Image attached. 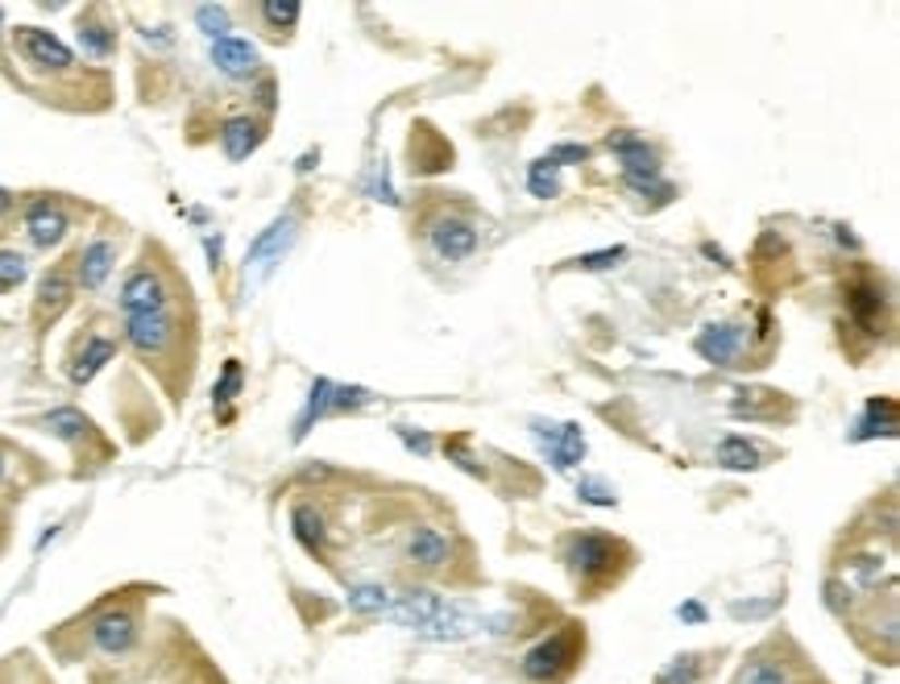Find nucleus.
<instances>
[{
	"instance_id": "11",
	"label": "nucleus",
	"mask_w": 900,
	"mask_h": 684,
	"mask_svg": "<svg viewBox=\"0 0 900 684\" xmlns=\"http://www.w3.org/2000/svg\"><path fill=\"white\" fill-rule=\"evenodd\" d=\"M67 228H71V220H67V212L50 195H43V200H34V204L25 207V232H29V241L38 249H50L59 245L67 237Z\"/></svg>"
},
{
	"instance_id": "38",
	"label": "nucleus",
	"mask_w": 900,
	"mask_h": 684,
	"mask_svg": "<svg viewBox=\"0 0 900 684\" xmlns=\"http://www.w3.org/2000/svg\"><path fill=\"white\" fill-rule=\"evenodd\" d=\"M851 577H855L863 589H876L879 577H884V560L879 556H855L851 560Z\"/></svg>"
},
{
	"instance_id": "34",
	"label": "nucleus",
	"mask_w": 900,
	"mask_h": 684,
	"mask_svg": "<svg viewBox=\"0 0 900 684\" xmlns=\"http://www.w3.org/2000/svg\"><path fill=\"white\" fill-rule=\"evenodd\" d=\"M25 274H29V262H25V253H17V249H0V290L22 287Z\"/></svg>"
},
{
	"instance_id": "30",
	"label": "nucleus",
	"mask_w": 900,
	"mask_h": 684,
	"mask_svg": "<svg viewBox=\"0 0 900 684\" xmlns=\"http://www.w3.org/2000/svg\"><path fill=\"white\" fill-rule=\"evenodd\" d=\"M527 191H531L536 200H552V195L561 191V166L552 163V158L531 163V170H527Z\"/></svg>"
},
{
	"instance_id": "8",
	"label": "nucleus",
	"mask_w": 900,
	"mask_h": 684,
	"mask_svg": "<svg viewBox=\"0 0 900 684\" xmlns=\"http://www.w3.org/2000/svg\"><path fill=\"white\" fill-rule=\"evenodd\" d=\"M170 290L163 283V274L149 266H137L121 287V311L125 315H149V311H167Z\"/></svg>"
},
{
	"instance_id": "10",
	"label": "nucleus",
	"mask_w": 900,
	"mask_h": 684,
	"mask_svg": "<svg viewBox=\"0 0 900 684\" xmlns=\"http://www.w3.org/2000/svg\"><path fill=\"white\" fill-rule=\"evenodd\" d=\"M71 290H75V283H71L67 266L46 269L43 283H38V299H34V324H38V328L46 332L67 308H71Z\"/></svg>"
},
{
	"instance_id": "9",
	"label": "nucleus",
	"mask_w": 900,
	"mask_h": 684,
	"mask_svg": "<svg viewBox=\"0 0 900 684\" xmlns=\"http://www.w3.org/2000/svg\"><path fill=\"white\" fill-rule=\"evenodd\" d=\"M531 432L548 444L556 469H573V465L586 456V432H581V423H544V419H536Z\"/></svg>"
},
{
	"instance_id": "27",
	"label": "nucleus",
	"mask_w": 900,
	"mask_h": 684,
	"mask_svg": "<svg viewBox=\"0 0 900 684\" xmlns=\"http://www.w3.org/2000/svg\"><path fill=\"white\" fill-rule=\"evenodd\" d=\"M734 684H793V672L784 660H772V656H755L752 663H743L739 681Z\"/></svg>"
},
{
	"instance_id": "33",
	"label": "nucleus",
	"mask_w": 900,
	"mask_h": 684,
	"mask_svg": "<svg viewBox=\"0 0 900 684\" xmlns=\"http://www.w3.org/2000/svg\"><path fill=\"white\" fill-rule=\"evenodd\" d=\"M701 676V656H676V660L656 676V684H697Z\"/></svg>"
},
{
	"instance_id": "1",
	"label": "nucleus",
	"mask_w": 900,
	"mask_h": 684,
	"mask_svg": "<svg viewBox=\"0 0 900 684\" xmlns=\"http://www.w3.org/2000/svg\"><path fill=\"white\" fill-rule=\"evenodd\" d=\"M577 651H581V631L577 626L556 631V635H548L544 643H536L524 656V676L536 684L556 681V676H565L568 668L577 663Z\"/></svg>"
},
{
	"instance_id": "24",
	"label": "nucleus",
	"mask_w": 900,
	"mask_h": 684,
	"mask_svg": "<svg viewBox=\"0 0 900 684\" xmlns=\"http://www.w3.org/2000/svg\"><path fill=\"white\" fill-rule=\"evenodd\" d=\"M448 552H453V543L440 536L436 527H416L407 536V560L419 564V568H440L448 560Z\"/></svg>"
},
{
	"instance_id": "26",
	"label": "nucleus",
	"mask_w": 900,
	"mask_h": 684,
	"mask_svg": "<svg viewBox=\"0 0 900 684\" xmlns=\"http://www.w3.org/2000/svg\"><path fill=\"white\" fill-rule=\"evenodd\" d=\"M43 428L50 435H59V440H67V444H84L92 435V419L84 411H75V407H59V411L46 415Z\"/></svg>"
},
{
	"instance_id": "3",
	"label": "nucleus",
	"mask_w": 900,
	"mask_h": 684,
	"mask_svg": "<svg viewBox=\"0 0 900 684\" xmlns=\"http://www.w3.org/2000/svg\"><path fill=\"white\" fill-rule=\"evenodd\" d=\"M365 403H370V391H365V386H336L328 377H315L312 394H308V407L295 419V440H303V435L312 432V423H320L324 415L357 411V407H365Z\"/></svg>"
},
{
	"instance_id": "32",
	"label": "nucleus",
	"mask_w": 900,
	"mask_h": 684,
	"mask_svg": "<svg viewBox=\"0 0 900 684\" xmlns=\"http://www.w3.org/2000/svg\"><path fill=\"white\" fill-rule=\"evenodd\" d=\"M237 391H241V361H225V373H220V382L212 386V403L220 407V415L229 419V403L237 398Z\"/></svg>"
},
{
	"instance_id": "23",
	"label": "nucleus",
	"mask_w": 900,
	"mask_h": 684,
	"mask_svg": "<svg viewBox=\"0 0 900 684\" xmlns=\"http://www.w3.org/2000/svg\"><path fill=\"white\" fill-rule=\"evenodd\" d=\"M291 531L312 556H324V548H328V518L320 515L312 502H299L291 511Z\"/></svg>"
},
{
	"instance_id": "19",
	"label": "nucleus",
	"mask_w": 900,
	"mask_h": 684,
	"mask_svg": "<svg viewBox=\"0 0 900 684\" xmlns=\"http://www.w3.org/2000/svg\"><path fill=\"white\" fill-rule=\"evenodd\" d=\"M262 137H266V129L253 117H229L225 129H220V149H225L229 163H245L253 149L262 145Z\"/></svg>"
},
{
	"instance_id": "42",
	"label": "nucleus",
	"mask_w": 900,
	"mask_h": 684,
	"mask_svg": "<svg viewBox=\"0 0 900 684\" xmlns=\"http://www.w3.org/2000/svg\"><path fill=\"white\" fill-rule=\"evenodd\" d=\"M398 435H403V444H407V448H416L419 456L432 453V440H428L423 432H411V428H398Z\"/></svg>"
},
{
	"instance_id": "12",
	"label": "nucleus",
	"mask_w": 900,
	"mask_h": 684,
	"mask_svg": "<svg viewBox=\"0 0 900 684\" xmlns=\"http://www.w3.org/2000/svg\"><path fill=\"white\" fill-rule=\"evenodd\" d=\"M92 643L105 651V656H125L137 643V619L129 610H105L100 619L92 622Z\"/></svg>"
},
{
	"instance_id": "7",
	"label": "nucleus",
	"mask_w": 900,
	"mask_h": 684,
	"mask_svg": "<svg viewBox=\"0 0 900 684\" xmlns=\"http://www.w3.org/2000/svg\"><path fill=\"white\" fill-rule=\"evenodd\" d=\"M295 228H299L295 216H278L271 228L257 232V241L250 245V257H245V274H250L253 283H262V278L283 262V253H287L295 241Z\"/></svg>"
},
{
	"instance_id": "13",
	"label": "nucleus",
	"mask_w": 900,
	"mask_h": 684,
	"mask_svg": "<svg viewBox=\"0 0 900 684\" xmlns=\"http://www.w3.org/2000/svg\"><path fill=\"white\" fill-rule=\"evenodd\" d=\"M428 241H432L436 257H444V262H465V257L478 249V228L469 225V220H453V216H444V220L432 225Z\"/></svg>"
},
{
	"instance_id": "47",
	"label": "nucleus",
	"mask_w": 900,
	"mask_h": 684,
	"mask_svg": "<svg viewBox=\"0 0 900 684\" xmlns=\"http://www.w3.org/2000/svg\"><path fill=\"white\" fill-rule=\"evenodd\" d=\"M838 245H847V249H855L859 241L855 237H851V232H847V228H838Z\"/></svg>"
},
{
	"instance_id": "6",
	"label": "nucleus",
	"mask_w": 900,
	"mask_h": 684,
	"mask_svg": "<svg viewBox=\"0 0 900 684\" xmlns=\"http://www.w3.org/2000/svg\"><path fill=\"white\" fill-rule=\"evenodd\" d=\"M619 556H623V543L610 536H598V531H589V536H573L568 539V552L565 560L573 564V573L581 580H598V577H610L614 573V564H619Z\"/></svg>"
},
{
	"instance_id": "2",
	"label": "nucleus",
	"mask_w": 900,
	"mask_h": 684,
	"mask_svg": "<svg viewBox=\"0 0 900 684\" xmlns=\"http://www.w3.org/2000/svg\"><path fill=\"white\" fill-rule=\"evenodd\" d=\"M842 299H847V315L855 320V328H863L867 336L884 332V324H888V295H884L876 274H867V269L851 274L847 287H842Z\"/></svg>"
},
{
	"instance_id": "37",
	"label": "nucleus",
	"mask_w": 900,
	"mask_h": 684,
	"mask_svg": "<svg viewBox=\"0 0 900 684\" xmlns=\"http://www.w3.org/2000/svg\"><path fill=\"white\" fill-rule=\"evenodd\" d=\"M577 494H581V502H589V506H614V502H619V494L610 490L607 481H598V477H581Z\"/></svg>"
},
{
	"instance_id": "18",
	"label": "nucleus",
	"mask_w": 900,
	"mask_h": 684,
	"mask_svg": "<svg viewBox=\"0 0 900 684\" xmlns=\"http://www.w3.org/2000/svg\"><path fill=\"white\" fill-rule=\"evenodd\" d=\"M112 262H117V245L112 241H92V245L75 257V278H80V287L84 290H100L108 283V274H112Z\"/></svg>"
},
{
	"instance_id": "20",
	"label": "nucleus",
	"mask_w": 900,
	"mask_h": 684,
	"mask_svg": "<svg viewBox=\"0 0 900 684\" xmlns=\"http://www.w3.org/2000/svg\"><path fill=\"white\" fill-rule=\"evenodd\" d=\"M112 357H117V340H108V336H92L84 349L71 357L67 373H71V382H75V386H87V382L105 370Z\"/></svg>"
},
{
	"instance_id": "15",
	"label": "nucleus",
	"mask_w": 900,
	"mask_h": 684,
	"mask_svg": "<svg viewBox=\"0 0 900 684\" xmlns=\"http://www.w3.org/2000/svg\"><path fill=\"white\" fill-rule=\"evenodd\" d=\"M693 349L701 352L706 361H713V365H734L739 352H743V328L739 324H710V328L697 332Z\"/></svg>"
},
{
	"instance_id": "5",
	"label": "nucleus",
	"mask_w": 900,
	"mask_h": 684,
	"mask_svg": "<svg viewBox=\"0 0 900 684\" xmlns=\"http://www.w3.org/2000/svg\"><path fill=\"white\" fill-rule=\"evenodd\" d=\"M125 340L142 352L146 361H163L175 352L179 324L170 311H149V315H125Z\"/></svg>"
},
{
	"instance_id": "40",
	"label": "nucleus",
	"mask_w": 900,
	"mask_h": 684,
	"mask_svg": "<svg viewBox=\"0 0 900 684\" xmlns=\"http://www.w3.org/2000/svg\"><path fill=\"white\" fill-rule=\"evenodd\" d=\"M826 605L835 610L838 619H842V614H851V605H855V598H851V585H847V580H826Z\"/></svg>"
},
{
	"instance_id": "16",
	"label": "nucleus",
	"mask_w": 900,
	"mask_h": 684,
	"mask_svg": "<svg viewBox=\"0 0 900 684\" xmlns=\"http://www.w3.org/2000/svg\"><path fill=\"white\" fill-rule=\"evenodd\" d=\"M440 593H432V589H411V593H403L398 601H391L386 605V619L395 622V626H411V631H423L428 622L440 614Z\"/></svg>"
},
{
	"instance_id": "35",
	"label": "nucleus",
	"mask_w": 900,
	"mask_h": 684,
	"mask_svg": "<svg viewBox=\"0 0 900 684\" xmlns=\"http://www.w3.org/2000/svg\"><path fill=\"white\" fill-rule=\"evenodd\" d=\"M299 13H303V9H299L295 0H271V4H262V17H266L271 29H295Z\"/></svg>"
},
{
	"instance_id": "22",
	"label": "nucleus",
	"mask_w": 900,
	"mask_h": 684,
	"mask_svg": "<svg viewBox=\"0 0 900 684\" xmlns=\"http://www.w3.org/2000/svg\"><path fill=\"white\" fill-rule=\"evenodd\" d=\"M876 435H884V440L897 435V398H872L859 415L851 440H876Z\"/></svg>"
},
{
	"instance_id": "45",
	"label": "nucleus",
	"mask_w": 900,
	"mask_h": 684,
	"mask_svg": "<svg viewBox=\"0 0 900 684\" xmlns=\"http://www.w3.org/2000/svg\"><path fill=\"white\" fill-rule=\"evenodd\" d=\"M208 257H212V269L220 266V237H208Z\"/></svg>"
},
{
	"instance_id": "28",
	"label": "nucleus",
	"mask_w": 900,
	"mask_h": 684,
	"mask_svg": "<svg viewBox=\"0 0 900 684\" xmlns=\"http://www.w3.org/2000/svg\"><path fill=\"white\" fill-rule=\"evenodd\" d=\"M718 465H722V469H734V473L755 469V465H759V448H755L752 440H743V435H727V440L718 444Z\"/></svg>"
},
{
	"instance_id": "48",
	"label": "nucleus",
	"mask_w": 900,
	"mask_h": 684,
	"mask_svg": "<svg viewBox=\"0 0 900 684\" xmlns=\"http://www.w3.org/2000/svg\"><path fill=\"white\" fill-rule=\"evenodd\" d=\"M0 481H4V453H0Z\"/></svg>"
},
{
	"instance_id": "14",
	"label": "nucleus",
	"mask_w": 900,
	"mask_h": 684,
	"mask_svg": "<svg viewBox=\"0 0 900 684\" xmlns=\"http://www.w3.org/2000/svg\"><path fill=\"white\" fill-rule=\"evenodd\" d=\"M482 631V619L478 614H469L465 605H440V614L423 631H419V639L428 643H461L469 639V635H478Z\"/></svg>"
},
{
	"instance_id": "31",
	"label": "nucleus",
	"mask_w": 900,
	"mask_h": 684,
	"mask_svg": "<svg viewBox=\"0 0 900 684\" xmlns=\"http://www.w3.org/2000/svg\"><path fill=\"white\" fill-rule=\"evenodd\" d=\"M195 25H200V34H208L212 41H225L232 29L229 9H225V4H200V9H195Z\"/></svg>"
},
{
	"instance_id": "44",
	"label": "nucleus",
	"mask_w": 900,
	"mask_h": 684,
	"mask_svg": "<svg viewBox=\"0 0 900 684\" xmlns=\"http://www.w3.org/2000/svg\"><path fill=\"white\" fill-rule=\"evenodd\" d=\"M257 100H262V108H274V83L262 80V87H257Z\"/></svg>"
},
{
	"instance_id": "43",
	"label": "nucleus",
	"mask_w": 900,
	"mask_h": 684,
	"mask_svg": "<svg viewBox=\"0 0 900 684\" xmlns=\"http://www.w3.org/2000/svg\"><path fill=\"white\" fill-rule=\"evenodd\" d=\"M676 614H681V619H685V622H701V619H706V610H701L697 601H685V605H681Z\"/></svg>"
},
{
	"instance_id": "46",
	"label": "nucleus",
	"mask_w": 900,
	"mask_h": 684,
	"mask_svg": "<svg viewBox=\"0 0 900 684\" xmlns=\"http://www.w3.org/2000/svg\"><path fill=\"white\" fill-rule=\"evenodd\" d=\"M9 212H13V191L0 187V216H9Z\"/></svg>"
},
{
	"instance_id": "29",
	"label": "nucleus",
	"mask_w": 900,
	"mask_h": 684,
	"mask_svg": "<svg viewBox=\"0 0 900 684\" xmlns=\"http://www.w3.org/2000/svg\"><path fill=\"white\" fill-rule=\"evenodd\" d=\"M386 605H391V589H386V585L365 580V585H353V589H349V610H353V614H386Z\"/></svg>"
},
{
	"instance_id": "39",
	"label": "nucleus",
	"mask_w": 900,
	"mask_h": 684,
	"mask_svg": "<svg viewBox=\"0 0 900 684\" xmlns=\"http://www.w3.org/2000/svg\"><path fill=\"white\" fill-rule=\"evenodd\" d=\"M627 187L631 191H639V195H656L660 204L672 200V183H664L660 175H627Z\"/></svg>"
},
{
	"instance_id": "41",
	"label": "nucleus",
	"mask_w": 900,
	"mask_h": 684,
	"mask_svg": "<svg viewBox=\"0 0 900 684\" xmlns=\"http://www.w3.org/2000/svg\"><path fill=\"white\" fill-rule=\"evenodd\" d=\"M548 158H552L556 166H565V163H586L589 149H586V145H556V149H552Z\"/></svg>"
},
{
	"instance_id": "21",
	"label": "nucleus",
	"mask_w": 900,
	"mask_h": 684,
	"mask_svg": "<svg viewBox=\"0 0 900 684\" xmlns=\"http://www.w3.org/2000/svg\"><path fill=\"white\" fill-rule=\"evenodd\" d=\"M610 149L623 158V175H660V158L644 137L635 133H614L610 137Z\"/></svg>"
},
{
	"instance_id": "4",
	"label": "nucleus",
	"mask_w": 900,
	"mask_h": 684,
	"mask_svg": "<svg viewBox=\"0 0 900 684\" xmlns=\"http://www.w3.org/2000/svg\"><path fill=\"white\" fill-rule=\"evenodd\" d=\"M13 50H17L29 67L55 71V75H63V71L75 67L71 46H67L63 38H55L50 29H38V25H17V29H13Z\"/></svg>"
},
{
	"instance_id": "25",
	"label": "nucleus",
	"mask_w": 900,
	"mask_h": 684,
	"mask_svg": "<svg viewBox=\"0 0 900 684\" xmlns=\"http://www.w3.org/2000/svg\"><path fill=\"white\" fill-rule=\"evenodd\" d=\"M80 46H84V55H92V59H108V55L117 50V29L108 25L100 9L84 13V21H80Z\"/></svg>"
},
{
	"instance_id": "36",
	"label": "nucleus",
	"mask_w": 900,
	"mask_h": 684,
	"mask_svg": "<svg viewBox=\"0 0 900 684\" xmlns=\"http://www.w3.org/2000/svg\"><path fill=\"white\" fill-rule=\"evenodd\" d=\"M627 262V245H614V249H598V253H581L573 266L577 269H614Z\"/></svg>"
},
{
	"instance_id": "49",
	"label": "nucleus",
	"mask_w": 900,
	"mask_h": 684,
	"mask_svg": "<svg viewBox=\"0 0 900 684\" xmlns=\"http://www.w3.org/2000/svg\"><path fill=\"white\" fill-rule=\"evenodd\" d=\"M0 25H4V9H0Z\"/></svg>"
},
{
	"instance_id": "17",
	"label": "nucleus",
	"mask_w": 900,
	"mask_h": 684,
	"mask_svg": "<svg viewBox=\"0 0 900 684\" xmlns=\"http://www.w3.org/2000/svg\"><path fill=\"white\" fill-rule=\"evenodd\" d=\"M212 62H216V71L229 75V80H253V75H257V50H253V41L232 38V34L225 41H212Z\"/></svg>"
}]
</instances>
